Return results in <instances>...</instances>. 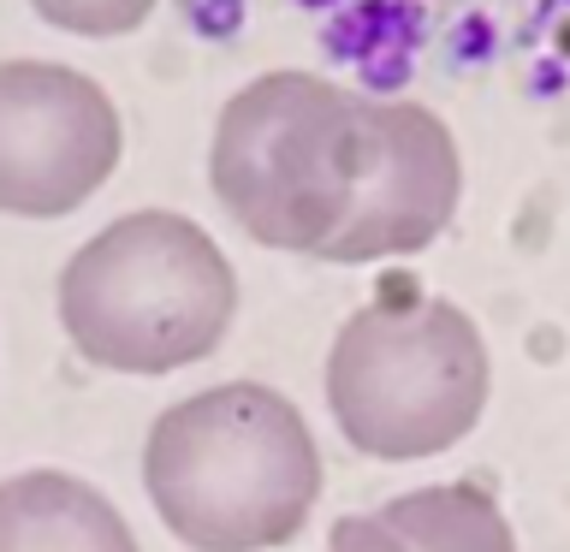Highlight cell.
Wrapping results in <instances>:
<instances>
[{"instance_id":"cell-1","label":"cell","mask_w":570,"mask_h":552,"mask_svg":"<svg viewBox=\"0 0 570 552\" xmlns=\"http://www.w3.org/2000/svg\"><path fill=\"white\" fill-rule=\"evenodd\" d=\"M142 487L190 552H267L309 523L321 452L285 392L232 381L160 410L142 445Z\"/></svg>"},{"instance_id":"cell-6","label":"cell","mask_w":570,"mask_h":552,"mask_svg":"<svg viewBox=\"0 0 570 552\" xmlns=\"http://www.w3.org/2000/svg\"><path fill=\"white\" fill-rule=\"evenodd\" d=\"M463 196L458 137L428 101L363 96V149H356L351 214L321 249V262L363 267L416 256L452 226Z\"/></svg>"},{"instance_id":"cell-4","label":"cell","mask_w":570,"mask_h":552,"mask_svg":"<svg viewBox=\"0 0 570 552\" xmlns=\"http://www.w3.org/2000/svg\"><path fill=\"white\" fill-rule=\"evenodd\" d=\"M363 89L321 71H262L220 107L208 142V185L267 249L321 256L351 214Z\"/></svg>"},{"instance_id":"cell-8","label":"cell","mask_w":570,"mask_h":552,"mask_svg":"<svg viewBox=\"0 0 570 552\" xmlns=\"http://www.w3.org/2000/svg\"><path fill=\"white\" fill-rule=\"evenodd\" d=\"M0 552H142L107 493L66 470L0 481Z\"/></svg>"},{"instance_id":"cell-9","label":"cell","mask_w":570,"mask_h":552,"mask_svg":"<svg viewBox=\"0 0 570 552\" xmlns=\"http://www.w3.org/2000/svg\"><path fill=\"white\" fill-rule=\"evenodd\" d=\"M381 511H386V523L404 529V541L416 552H517L505 511L481 487H470V481H440V487L399 493Z\"/></svg>"},{"instance_id":"cell-11","label":"cell","mask_w":570,"mask_h":552,"mask_svg":"<svg viewBox=\"0 0 570 552\" xmlns=\"http://www.w3.org/2000/svg\"><path fill=\"white\" fill-rule=\"evenodd\" d=\"M327 552H416V546L404 541L399 523H386V511H356L333 523Z\"/></svg>"},{"instance_id":"cell-7","label":"cell","mask_w":570,"mask_h":552,"mask_svg":"<svg viewBox=\"0 0 570 552\" xmlns=\"http://www.w3.org/2000/svg\"><path fill=\"white\" fill-rule=\"evenodd\" d=\"M321 36L368 78H404L434 53L475 60L547 0H297Z\"/></svg>"},{"instance_id":"cell-2","label":"cell","mask_w":570,"mask_h":552,"mask_svg":"<svg viewBox=\"0 0 570 552\" xmlns=\"http://www.w3.org/2000/svg\"><path fill=\"white\" fill-rule=\"evenodd\" d=\"M238 315V274L190 214L137 208L101 226L60 274V327L83 363L178 374L220 351Z\"/></svg>"},{"instance_id":"cell-5","label":"cell","mask_w":570,"mask_h":552,"mask_svg":"<svg viewBox=\"0 0 570 552\" xmlns=\"http://www.w3.org/2000/svg\"><path fill=\"white\" fill-rule=\"evenodd\" d=\"M125 125L78 66L0 60V214L66 220L114 178Z\"/></svg>"},{"instance_id":"cell-10","label":"cell","mask_w":570,"mask_h":552,"mask_svg":"<svg viewBox=\"0 0 570 552\" xmlns=\"http://www.w3.org/2000/svg\"><path fill=\"white\" fill-rule=\"evenodd\" d=\"M36 18L66 36H83V42H114V36H131L149 24V12L160 0H30Z\"/></svg>"},{"instance_id":"cell-3","label":"cell","mask_w":570,"mask_h":552,"mask_svg":"<svg viewBox=\"0 0 570 552\" xmlns=\"http://www.w3.org/2000/svg\"><path fill=\"white\" fill-rule=\"evenodd\" d=\"M488 338L458 303L392 285L327 351V410L351 452L416 463L452 452L488 410Z\"/></svg>"}]
</instances>
